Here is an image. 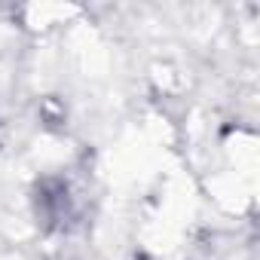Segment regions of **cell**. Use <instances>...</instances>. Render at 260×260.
Segmentation results:
<instances>
[]
</instances>
